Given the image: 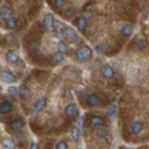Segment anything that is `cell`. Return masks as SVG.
<instances>
[{"instance_id": "obj_1", "label": "cell", "mask_w": 149, "mask_h": 149, "mask_svg": "<svg viewBox=\"0 0 149 149\" xmlns=\"http://www.w3.org/2000/svg\"><path fill=\"white\" fill-rule=\"evenodd\" d=\"M74 57H76V60L79 61V63H88L90 60H93V49L90 46L84 45V46L76 49Z\"/></svg>"}, {"instance_id": "obj_2", "label": "cell", "mask_w": 149, "mask_h": 149, "mask_svg": "<svg viewBox=\"0 0 149 149\" xmlns=\"http://www.w3.org/2000/svg\"><path fill=\"white\" fill-rule=\"evenodd\" d=\"M61 39L66 40L67 43H79V42H81L79 33H78L76 30H74V29L69 27V26H66V30H64L63 37H61Z\"/></svg>"}, {"instance_id": "obj_3", "label": "cell", "mask_w": 149, "mask_h": 149, "mask_svg": "<svg viewBox=\"0 0 149 149\" xmlns=\"http://www.w3.org/2000/svg\"><path fill=\"white\" fill-rule=\"evenodd\" d=\"M18 81L17 78V74L9 70V69H3V70H0V82L2 84H6V85H14L15 82Z\"/></svg>"}, {"instance_id": "obj_4", "label": "cell", "mask_w": 149, "mask_h": 149, "mask_svg": "<svg viewBox=\"0 0 149 149\" xmlns=\"http://www.w3.org/2000/svg\"><path fill=\"white\" fill-rule=\"evenodd\" d=\"M102 104V100L100 97H98L97 93H88L84 98V106L85 107H97Z\"/></svg>"}, {"instance_id": "obj_5", "label": "cell", "mask_w": 149, "mask_h": 149, "mask_svg": "<svg viewBox=\"0 0 149 149\" xmlns=\"http://www.w3.org/2000/svg\"><path fill=\"white\" fill-rule=\"evenodd\" d=\"M24 127H26V119H24L22 116L12 119V121L8 124V130H10L12 133H18V131H21Z\"/></svg>"}, {"instance_id": "obj_6", "label": "cell", "mask_w": 149, "mask_h": 149, "mask_svg": "<svg viewBox=\"0 0 149 149\" xmlns=\"http://www.w3.org/2000/svg\"><path fill=\"white\" fill-rule=\"evenodd\" d=\"M6 61H8L9 64H12V66H19V64H22L21 55H19L17 51H14V49H8V51H6Z\"/></svg>"}, {"instance_id": "obj_7", "label": "cell", "mask_w": 149, "mask_h": 149, "mask_svg": "<svg viewBox=\"0 0 149 149\" xmlns=\"http://www.w3.org/2000/svg\"><path fill=\"white\" fill-rule=\"evenodd\" d=\"M46 104H48V98L46 97H40L34 104H33V109H31V113L33 115H39L46 109Z\"/></svg>"}, {"instance_id": "obj_8", "label": "cell", "mask_w": 149, "mask_h": 149, "mask_svg": "<svg viewBox=\"0 0 149 149\" xmlns=\"http://www.w3.org/2000/svg\"><path fill=\"white\" fill-rule=\"evenodd\" d=\"M74 26H76L78 31L79 33H85L86 31V27H88V18L85 15H81V17H74Z\"/></svg>"}, {"instance_id": "obj_9", "label": "cell", "mask_w": 149, "mask_h": 149, "mask_svg": "<svg viewBox=\"0 0 149 149\" xmlns=\"http://www.w3.org/2000/svg\"><path fill=\"white\" fill-rule=\"evenodd\" d=\"M106 125V118L103 115H91L90 118V127L91 128H98Z\"/></svg>"}, {"instance_id": "obj_10", "label": "cell", "mask_w": 149, "mask_h": 149, "mask_svg": "<svg viewBox=\"0 0 149 149\" xmlns=\"http://www.w3.org/2000/svg\"><path fill=\"white\" fill-rule=\"evenodd\" d=\"M64 115H66L67 118L74 119V118L79 115V109H78V106L74 104V103H69V104H66V107H64Z\"/></svg>"}, {"instance_id": "obj_11", "label": "cell", "mask_w": 149, "mask_h": 149, "mask_svg": "<svg viewBox=\"0 0 149 149\" xmlns=\"http://www.w3.org/2000/svg\"><path fill=\"white\" fill-rule=\"evenodd\" d=\"M3 24H5V29L6 30H17L18 26H19V21H18V18L15 15H12V17L6 18L3 21Z\"/></svg>"}, {"instance_id": "obj_12", "label": "cell", "mask_w": 149, "mask_h": 149, "mask_svg": "<svg viewBox=\"0 0 149 149\" xmlns=\"http://www.w3.org/2000/svg\"><path fill=\"white\" fill-rule=\"evenodd\" d=\"M100 73H102V76H103L104 79H113V78H115V69L112 67V66H109V64L102 66Z\"/></svg>"}, {"instance_id": "obj_13", "label": "cell", "mask_w": 149, "mask_h": 149, "mask_svg": "<svg viewBox=\"0 0 149 149\" xmlns=\"http://www.w3.org/2000/svg\"><path fill=\"white\" fill-rule=\"evenodd\" d=\"M14 110V103L9 100H3L0 103V115H9Z\"/></svg>"}, {"instance_id": "obj_14", "label": "cell", "mask_w": 149, "mask_h": 149, "mask_svg": "<svg viewBox=\"0 0 149 149\" xmlns=\"http://www.w3.org/2000/svg\"><path fill=\"white\" fill-rule=\"evenodd\" d=\"M128 130H130V133H131L133 136H137V134H140L142 130H143V124H142L140 121H134V122L130 124Z\"/></svg>"}, {"instance_id": "obj_15", "label": "cell", "mask_w": 149, "mask_h": 149, "mask_svg": "<svg viewBox=\"0 0 149 149\" xmlns=\"http://www.w3.org/2000/svg\"><path fill=\"white\" fill-rule=\"evenodd\" d=\"M95 136L100 140H107V139H110V131H109V128L98 127V128H95Z\"/></svg>"}, {"instance_id": "obj_16", "label": "cell", "mask_w": 149, "mask_h": 149, "mask_svg": "<svg viewBox=\"0 0 149 149\" xmlns=\"http://www.w3.org/2000/svg\"><path fill=\"white\" fill-rule=\"evenodd\" d=\"M57 51L58 52H61V54H69L70 52V43H67L66 40H63V39H60L58 42H57Z\"/></svg>"}, {"instance_id": "obj_17", "label": "cell", "mask_w": 149, "mask_h": 149, "mask_svg": "<svg viewBox=\"0 0 149 149\" xmlns=\"http://www.w3.org/2000/svg\"><path fill=\"white\" fill-rule=\"evenodd\" d=\"M64 60H66L64 54H61V52L57 51V52L51 57V64H52V66H60V64L64 63Z\"/></svg>"}, {"instance_id": "obj_18", "label": "cell", "mask_w": 149, "mask_h": 149, "mask_svg": "<svg viewBox=\"0 0 149 149\" xmlns=\"http://www.w3.org/2000/svg\"><path fill=\"white\" fill-rule=\"evenodd\" d=\"M133 31H134V27L131 26V24H125V26L121 27V34L124 37H127V39H128V37H131Z\"/></svg>"}, {"instance_id": "obj_19", "label": "cell", "mask_w": 149, "mask_h": 149, "mask_svg": "<svg viewBox=\"0 0 149 149\" xmlns=\"http://www.w3.org/2000/svg\"><path fill=\"white\" fill-rule=\"evenodd\" d=\"M2 148H3V149H15V142L12 140L10 137L3 139V140H2Z\"/></svg>"}, {"instance_id": "obj_20", "label": "cell", "mask_w": 149, "mask_h": 149, "mask_svg": "<svg viewBox=\"0 0 149 149\" xmlns=\"http://www.w3.org/2000/svg\"><path fill=\"white\" fill-rule=\"evenodd\" d=\"M81 134H82V130L79 127H74L73 131H72V139L73 142H79L81 140Z\"/></svg>"}, {"instance_id": "obj_21", "label": "cell", "mask_w": 149, "mask_h": 149, "mask_svg": "<svg viewBox=\"0 0 149 149\" xmlns=\"http://www.w3.org/2000/svg\"><path fill=\"white\" fill-rule=\"evenodd\" d=\"M52 6H54L57 10H64L66 0H52Z\"/></svg>"}, {"instance_id": "obj_22", "label": "cell", "mask_w": 149, "mask_h": 149, "mask_svg": "<svg viewBox=\"0 0 149 149\" xmlns=\"http://www.w3.org/2000/svg\"><path fill=\"white\" fill-rule=\"evenodd\" d=\"M8 93H9V95L14 98V100H18L19 98V88H15V86H10V88L8 90Z\"/></svg>"}, {"instance_id": "obj_23", "label": "cell", "mask_w": 149, "mask_h": 149, "mask_svg": "<svg viewBox=\"0 0 149 149\" xmlns=\"http://www.w3.org/2000/svg\"><path fill=\"white\" fill-rule=\"evenodd\" d=\"M54 149H69V143H67V140H66V139L58 140V142L54 145Z\"/></svg>"}, {"instance_id": "obj_24", "label": "cell", "mask_w": 149, "mask_h": 149, "mask_svg": "<svg viewBox=\"0 0 149 149\" xmlns=\"http://www.w3.org/2000/svg\"><path fill=\"white\" fill-rule=\"evenodd\" d=\"M115 115H116V107H112L109 110V118H115Z\"/></svg>"}, {"instance_id": "obj_25", "label": "cell", "mask_w": 149, "mask_h": 149, "mask_svg": "<svg viewBox=\"0 0 149 149\" xmlns=\"http://www.w3.org/2000/svg\"><path fill=\"white\" fill-rule=\"evenodd\" d=\"M76 95H78V97H82V95H84V90H82V88H81V90L78 88V90H76Z\"/></svg>"}, {"instance_id": "obj_26", "label": "cell", "mask_w": 149, "mask_h": 149, "mask_svg": "<svg viewBox=\"0 0 149 149\" xmlns=\"http://www.w3.org/2000/svg\"><path fill=\"white\" fill-rule=\"evenodd\" d=\"M30 149H37V145H36V142H31V143H30Z\"/></svg>"}, {"instance_id": "obj_27", "label": "cell", "mask_w": 149, "mask_h": 149, "mask_svg": "<svg viewBox=\"0 0 149 149\" xmlns=\"http://www.w3.org/2000/svg\"><path fill=\"white\" fill-rule=\"evenodd\" d=\"M118 2H121V3H124V2H127V0H118Z\"/></svg>"}]
</instances>
